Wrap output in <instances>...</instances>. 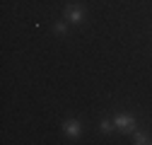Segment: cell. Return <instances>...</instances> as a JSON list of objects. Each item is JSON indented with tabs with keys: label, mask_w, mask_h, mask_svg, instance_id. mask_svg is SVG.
Segmentation results:
<instances>
[{
	"label": "cell",
	"mask_w": 152,
	"mask_h": 145,
	"mask_svg": "<svg viewBox=\"0 0 152 145\" xmlns=\"http://www.w3.org/2000/svg\"><path fill=\"white\" fill-rule=\"evenodd\" d=\"M113 123H116V128L123 131V133H130L133 128H135V119H133L130 114H123V111L113 116Z\"/></svg>",
	"instance_id": "6da1fadb"
},
{
	"label": "cell",
	"mask_w": 152,
	"mask_h": 145,
	"mask_svg": "<svg viewBox=\"0 0 152 145\" xmlns=\"http://www.w3.org/2000/svg\"><path fill=\"white\" fill-rule=\"evenodd\" d=\"M65 20H68V22H72V24H80V22L85 20V10H82L77 3L65 5Z\"/></svg>",
	"instance_id": "7a4b0ae2"
},
{
	"label": "cell",
	"mask_w": 152,
	"mask_h": 145,
	"mask_svg": "<svg viewBox=\"0 0 152 145\" xmlns=\"http://www.w3.org/2000/svg\"><path fill=\"white\" fill-rule=\"evenodd\" d=\"M63 133L68 135V138H80V121H75V119H68L65 123H63Z\"/></svg>",
	"instance_id": "3957f363"
},
{
	"label": "cell",
	"mask_w": 152,
	"mask_h": 145,
	"mask_svg": "<svg viewBox=\"0 0 152 145\" xmlns=\"http://www.w3.org/2000/svg\"><path fill=\"white\" fill-rule=\"evenodd\" d=\"M111 128H116V123H113V121H109V119H102L99 131H102V133H111Z\"/></svg>",
	"instance_id": "277c9868"
},
{
	"label": "cell",
	"mask_w": 152,
	"mask_h": 145,
	"mask_svg": "<svg viewBox=\"0 0 152 145\" xmlns=\"http://www.w3.org/2000/svg\"><path fill=\"white\" fill-rule=\"evenodd\" d=\"M133 143L145 145V143H150V140H147V135H145V133H133Z\"/></svg>",
	"instance_id": "5b68a950"
},
{
	"label": "cell",
	"mask_w": 152,
	"mask_h": 145,
	"mask_svg": "<svg viewBox=\"0 0 152 145\" xmlns=\"http://www.w3.org/2000/svg\"><path fill=\"white\" fill-rule=\"evenodd\" d=\"M53 29H56V34H65V29H68V27H65V22H56V24H53Z\"/></svg>",
	"instance_id": "8992f818"
}]
</instances>
